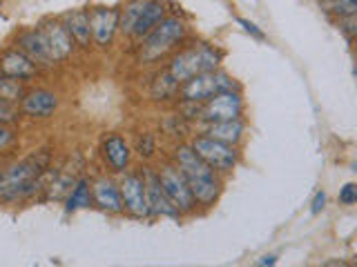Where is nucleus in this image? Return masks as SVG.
<instances>
[{
	"label": "nucleus",
	"instance_id": "c85d7f7f",
	"mask_svg": "<svg viewBox=\"0 0 357 267\" xmlns=\"http://www.w3.org/2000/svg\"><path fill=\"white\" fill-rule=\"evenodd\" d=\"M20 118H22V114H20L18 105L0 98V125H9V127H14Z\"/></svg>",
	"mask_w": 357,
	"mask_h": 267
},
{
	"label": "nucleus",
	"instance_id": "f257e3e1",
	"mask_svg": "<svg viewBox=\"0 0 357 267\" xmlns=\"http://www.w3.org/2000/svg\"><path fill=\"white\" fill-rule=\"evenodd\" d=\"M52 154L38 149L0 170V203L14 205L38 196L52 176Z\"/></svg>",
	"mask_w": 357,
	"mask_h": 267
},
{
	"label": "nucleus",
	"instance_id": "5701e85b",
	"mask_svg": "<svg viewBox=\"0 0 357 267\" xmlns=\"http://www.w3.org/2000/svg\"><path fill=\"white\" fill-rule=\"evenodd\" d=\"M178 87L181 83L174 81V78L165 72V67L154 76V81L150 83V98L154 103H176L178 98Z\"/></svg>",
	"mask_w": 357,
	"mask_h": 267
},
{
	"label": "nucleus",
	"instance_id": "72a5a7b5",
	"mask_svg": "<svg viewBox=\"0 0 357 267\" xmlns=\"http://www.w3.org/2000/svg\"><path fill=\"white\" fill-rule=\"evenodd\" d=\"M326 200H328V196H326V192H315V196H312V200H310V214L312 216H319L321 211H324V207H326Z\"/></svg>",
	"mask_w": 357,
	"mask_h": 267
},
{
	"label": "nucleus",
	"instance_id": "39448f33",
	"mask_svg": "<svg viewBox=\"0 0 357 267\" xmlns=\"http://www.w3.org/2000/svg\"><path fill=\"white\" fill-rule=\"evenodd\" d=\"M188 143H190V147L197 152L199 159L208 167H212L217 174H221L223 178H228L241 163V147L215 140V138L206 136V134L197 131Z\"/></svg>",
	"mask_w": 357,
	"mask_h": 267
},
{
	"label": "nucleus",
	"instance_id": "0eeeda50",
	"mask_svg": "<svg viewBox=\"0 0 357 267\" xmlns=\"http://www.w3.org/2000/svg\"><path fill=\"white\" fill-rule=\"evenodd\" d=\"M156 176H159V183L163 187L165 196L170 198V203L178 209V214L181 216L199 214V207L195 203L192 192H190V187H188V181L170 159L156 167Z\"/></svg>",
	"mask_w": 357,
	"mask_h": 267
},
{
	"label": "nucleus",
	"instance_id": "f8f14e48",
	"mask_svg": "<svg viewBox=\"0 0 357 267\" xmlns=\"http://www.w3.org/2000/svg\"><path fill=\"white\" fill-rule=\"evenodd\" d=\"M141 176L145 183V198H148V209H150V218H172V220H181L183 216L178 214V209L170 203V198L165 196L163 187L159 183V176H156V167L145 165L141 167Z\"/></svg>",
	"mask_w": 357,
	"mask_h": 267
},
{
	"label": "nucleus",
	"instance_id": "393cba45",
	"mask_svg": "<svg viewBox=\"0 0 357 267\" xmlns=\"http://www.w3.org/2000/svg\"><path fill=\"white\" fill-rule=\"evenodd\" d=\"M319 9L331 20L344 16H357V0H317Z\"/></svg>",
	"mask_w": 357,
	"mask_h": 267
},
{
	"label": "nucleus",
	"instance_id": "2eb2a0df",
	"mask_svg": "<svg viewBox=\"0 0 357 267\" xmlns=\"http://www.w3.org/2000/svg\"><path fill=\"white\" fill-rule=\"evenodd\" d=\"M92 205L107 216L123 214L121 189L114 174H100L92 178Z\"/></svg>",
	"mask_w": 357,
	"mask_h": 267
},
{
	"label": "nucleus",
	"instance_id": "bb28decb",
	"mask_svg": "<svg viewBox=\"0 0 357 267\" xmlns=\"http://www.w3.org/2000/svg\"><path fill=\"white\" fill-rule=\"evenodd\" d=\"M27 87L25 83L16 81V78H9V76H3L0 74V98L3 100H9V103H20V98L25 96Z\"/></svg>",
	"mask_w": 357,
	"mask_h": 267
},
{
	"label": "nucleus",
	"instance_id": "aec40b11",
	"mask_svg": "<svg viewBox=\"0 0 357 267\" xmlns=\"http://www.w3.org/2000/svg\"><path fill=\"white\" fill-rule=\"evenodd\" d=\"M81 170H83V163L74 167L70 165V161L61 167H54L50 181L43 189V200H63L65 194L70 192V187L74 185V181L81 176Z\"/></svg>",
	"mask_w": 357,
	"mask_h": 267
},
{
	"label": "nucleus",
	"instance_id": "6ab92c4d",
	"mask_svg": "<svg viewBox=\"0 0 357 267\" xmlns=\"http://www.w3.org/2000/svg\"><path fill=\"white\" fill-rule=\"evenodd\" d=\"M199 134H206V136L234 145V147H241V143L245 140V120L243 118H234V120H219V122H201L197 125Z\"/></svg>",
	"mask_w": 357,
	"mask_h": 267
},
{
	"label": "nucleus",
	"instance_id": "9d476101",
	"mask_svg": "<svg viewBox=\"0 0 357 267\" xmlns=\"http://www.w3.org/2000/svg\"><path fill=\"white\" fill-rule=\"evenodd\" d=\"M98 154H100V161H103L107 174H114V176H121L123 172L130 170L132 156H134L130 140L119 131H107L100 136Z\"/></svg>",
	"mask_w": 357,
	"mask_h": 267
},
{
	"label": "nucleus",
	"instance_id": "1a4fd4ad",
	"mask_svg": "<svg viewBox=\"0 0 357 267\" xmlns=\"http://www.w3.org/2000/svg\"><path fill=\"white\" fill-rule=\"evenodd\" d=\"M245 116V100L241 89H228V92L215 94L208 98L206 103H201L199 122H219V120H234ZM195 125V127H197Z\"/></svg>",
	"mask_w": 357,
	"mask_h": 267
},
{
	"label": "nucleus",
	"instance_id": "cd10ccee",
	"mask_svg": "<svg viewBox=\"0 0 357 267\" xmlns=\"http://www.w3.org/2000/svg\"><path fill=\"white\" fill-rule=\"evenodd\" d=\"M192 127L195 125H190V122L183 116H178L176 111L170 116H165L161 122V131L165 134V136H176V131H190Z\"/></svg>",
	"mask_w": 357,
	"mask_h": 267
},
{
	"label": "nucleus",
	"instance_id": "4be33fe9",
	"mask_svg": "<svg viewBox=\"0 0 357 267\" xmlns=\"http://www.w3.org/2000/svg\"><path fill=\"white\" fill-rule=\"evenodd\" d=\"M65 203V214H76V211L92 207V178L81 174L70 187V192L63 198Z\"/></svg>",
	"mask_w": 357,
	"mask_h": 267
},
{
	"label": "nucleus",
	"instance_id": "c756f323",
	"mask_svg": "<svg viewBox=\"0 0 357 267\" xmlns=\"http://www.w3.org/2000/svg\"><path fill=\"white\" fill-rule=\"evenodd\" d=\"M335 25H337V29L344 33V38L349 40V44L355 40L357 36V16H344V18H335L333 20Z\"/></svg>",
	"mask_w": 357,
	"mask_h": 267
},
{
	"label": "nucleus",
	"instance_id": "a878e982",
	"mask_svg": "<svg viewBox=\"0 0 357 267\" xmlns=\"http://www.w3.org/2000/svg\"><path fill=\"white\" fill-rule=\"evenodd\" d=\"M145 0H128L126 7H121V16H119V33H123L126 38H130L134 22H137L139 14L143 11Z\"/></svg>",
	"mask_w": 357,
	"mask_h": 267
},
{
	"label": "nucleus",
	"instance_id": "f704fd0d",
	"mask_svg": "<svg viewBox=\"0 0 357 267\" xmlns=\"http://www.w3.org/2000/svg\"><path fill=\"white\" fill-rule=\"evenodd\" d=\"M257 265L261 267H271V265H277V256L275 254H264L259 261H257Z\"/></svg>",
	"mask_w": 357,
	"mask_h": 267
},
{
	"label": "nucleus",
	"instance_id": "c9c22d12",
	"mask_svg": "<svg viewBox=\"0 0 357 267\" xmlns=\"http://www.w3.org/2000/svg\"><path fill=\"white\" fill-rule=\"evenodd\" d=\"M0 9H3V0H0Z\"/></svg>",
	"mask_w": 357,
	"mask_h": 267
},
{
	"label": "nucleus",
	"instance_id": "4468645a",
	"mask_svg": "<svg viewBox=\"0 0 357 267\" xmlns=\"http://www.w3.org/2000/svg\"><path fill=\"white\" fill-rule=\"evenodd\" d=\"M59 107H61V96L45 87L27 89L25 96L18 103L20 114L31 120H47L59 111Z\"/></svg>",
	"mask_w": 357,
	"mask_h": 267
},
{
	"label": "nucleus",
	"instance_id": "f3484780",
	"mask_svg": "<svg viewBox=\"0 0 357 267\" xmlns=\"http://www.w3.org/2000/svg\"><path fill=\"white\" fill-rule=\"evenodd\" d=\"M0 74L16 78V81L27 85L40 74V70L36 67V63H33L27 54H22L18 47H7L0 51Z\"/></svg>",
	"mask_w": 357,
	"mask_h": 267
},
{
	"label": "nucleus",
	"instance_id": "b1692460",
	"mask_svg": "<svg viewBox=\"0 0 357 267\" xmlns=\"http://www.w3.org/2000/svg\"><path fill=\"white\" fill-rule=\"evenodd\" d=\"M132 152L139 156L141 161L150 163L156 152H159V136L154 131H141L137 136V143L132 145Z\"/></svg>",
	"mask_w": 357,
	"mask_h": 267
},
{
	"label": "nucleus",
	"instance_id": "f03ea898",
	"mask_svg": "<svg viewBox=\"0 0 357 267\" xmlns=\"http://www.w3.org/2000/svg\"><path fill=\"white\" fill-rule=\"evenodd\" d=\"M170 161L178 167V172L188 181V187L195 196L199 211L212 209L219 203L223 187H226V178L201 161L197 152L190 147V143H176L172 147Z\"/></svg>",
	"mask_w": 357,
	"mask_h": 267
},
{
	"label": "nucleus",
	"instance_id": "7c9ffc66",
	"mask_svg": "<svg viewBox=\"0 0 357 267\" xmlns=\"http://www.w3.org/2000/svg\"><path fill=\"white\" fill-rule=\"evenodd\" d=\"M337 200H340L342 205H346V207L355 205V203H357V185H355V183H346V185L340 189Z\"/></svg>",
	"mask_w": 357,
	"mask_h": 267
},
{
	"label": "nucleus",
	"instance_id": "dca6fc26",
	"mask_svg": "<svg viewBox=\"0 0 357 267\" xmlns=\"http://www.w3.org/2000/svg\"><path fill=\"white\" fill-rule=\"evenodd\" d=\"M16 47L27 54L29 58L36 63V67L43 70H54V60H52V54L47 49V42H45V36L38 27H27V29H20L16 33Z\"/></svg>",
	"mask_w": 357,
	"mask_h": 267
},
{
	"label": "nucleus",
	"instance_id": "7ed1b4c3",
	"mask_svg": "<svg viewBox=\"0 0 357 267\" xmlns=\"http://www.w3.org/2000/svg\"><path fill=\"white\" fill-rule=\"evenodd\" d=\"M223 63V51L217 44L206 40H185L176 51L167 56L165 72L170 74L174 81L185 83L188 78L197 74H204L210 70H217Z\"/></svg>",
	"mask_w": 357,
	"mask_h": 267
},
{
	"label": "nucleus",
	"instance_id": "423d86ee",
	"mask_svg": "<svg viewBox=\"0 0 357 267\" xmlns=\"http://www.w3.org/2000/svg\"><path fill=\"white\" fill-rule=\"evenodd\" d=\"M228 89H241V85L237 83V78H234L232 74H228L226 70L217 67V70L197 74L192 78H188L185 83H181L176 100L206 103L208 98H212L215 94H221V92H228Z\"/></svg>",
	"mask_w": 357,
	"mask_h": 267
},
{
	"label": "nucleus",
	"instance_id": "ddd939ff",
	"mask_svg": "<svg viewBox=\"0 0 357 267\" xmlns=\"http://www.w3.org/2000/svg\"><path fill=\"white\" fill-rule=\"evenodd\" d=\"M38 29L43 31L45 42H47V49L52 54L54 65H63L76 54V42L72 40L70 31L65 29L61 18H43L38 22Z\"/></svg>",
	"mask_w": 357,
	"mask_h": 267
},
{
	"label": "nucleus",
	"instance_id": "412c9836",
	"mask_svg": "<svg viewBox=\"0 0 357 267\" xmlns=\"http://www.w3.org/2000/svg\"><path fill=\"white\" fill-rule=\"evenodd\" d=\"M61 22L65 25V29L70 31V36L76 42L78 49H83V51L92 49V31H89L87 9H72V11H67V14L61 16Z\"/></svg>",
	"mask_w": 357,
	"mask_h": 267
},
{
	"label": "nucleus",
	"instance_id": "6e6552de",
	"mask_svg": "<svg viewBox=\"0 0 357 267\" xmlns=\"http://www.w3.org/2000/svg\"><path fill=\"white\" fill-rule=\"evenodd\" d=\"M119 189L123 200V214L134 220H152L145 198V183L141 170H128L119 176Z\"/></svg>",
	"mask_w": 357,
	"mask_h": 267
},
{
	"label": "nucleus",
	"instance_id": "a211bd4d",
	"mask_svg": "<svg viewBox=\"0 0 357 267\" xmlns=\"http://www.w3.org/2000/svg\"><path fill=\"white\" fill-rule=\"evenodd\" d=\"M170 14V9H167V3L165 0H145V5H143V11L139 14L137 22H134V27H132V33H130V38L132 44L137 47V44L148 36V33L159 25V22Z\"/></svg>",
	"mask_w": 357,
	"mask_h": 267
},
{
	"label": "nucleus",
	"instance_id": "2f4dec72",
	"mask_svg": "<svg viewBox=\"0 0 357 267\" xmlns=\"http://www.w3.org/2000/svg\"><path fill=\"white\" fill-rule=\"evenodd\" d=\"M237 25L245 31V33H250V36L255 38V40H266V33L255 25L252 20H248V18H241V16H237Z\"/></svg>",
	"mask_w": 357,
	"mask_h": 267
},
{
	"label": "nucleus",
	"instance_id": "473e14b6",
	"mask_svg": "<svg viewBox=\"0 0 357 267\" xmlns=\"http://www.w3.org/2000/svg\"><path fill=\"white\" fill-rule=\"evenodd\" d=\"M14 143H16V131H14V127H9V125H0V152L9 149Z\"/></svg>",
	"mask_w": 357,
	"mask_h": 267
},
{
	"label": "nucleus",
	"instance_id": "20e7f679",
	"mask_svg": "<svg viewBox=\"0 0 357 267\" xmlns=\"http://www.w3.org/2000/svg\"><path fill=\"white\" fill-rule=\"evenodd\" d=\"M188 40V22L176 16L167 14L148 36L137 44V63L148 67L165 60L172 51H176Z\"/></svg>",
	"mask_w": 357,
	"mask_h": 267
},
{
	"label": "nucleus",
	"instance_id": "9b49d317",
	"mask_svg": "<svg viewBox=\"0 0 357 267\" xmlns=\"http://www.w3.org/2000/svg\"><path fill=\"white\" fill-rule=\"evenodd\" d=\"M89 31H92V47L107 51L119 36L121 7H92L87 9Z\"/></svg>",
	"mask_w": 357,
	"mask_h": 267
}]
</instances>
